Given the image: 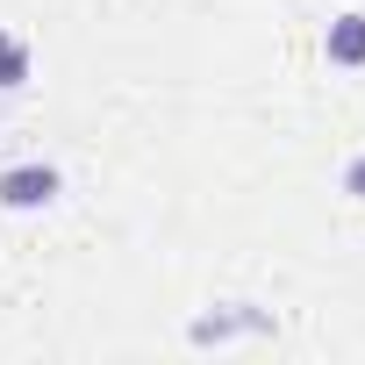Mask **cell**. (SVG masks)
Here are the masks:
<instances>
[{
	"label": "cell",
	"instance_id": "cell-1",
	"mask_svg": "<svg viewBox=\"0 0 365 365\" xmlns=\"http://www.w3.org/2000/svg\"><path fill=\"white\" fill-rule=\"evenodd\" d=\"M51 201H58L51 165H8L0 172V208H51Z\"/></svg>",
	"mask_w": 365,
	"mask_h": 365
},
{
	"label": "cell",
	"instance_id": "cell-2",
	"mask_svg": "<svg viewBox=\"0 0 365 365\" xmlns=\"http://www.w3.org/2000/svg\"><path fill=\"white\" fill-rule=\"evenodd\" d=\"M322 58L344 65V72H358V65H365V15H336L329 36H322Z\"/></svg>",
	"mask_w": 365,
	"mask_h": 365
},
{
	"label": "cell",
	"instance_id": "cell-3",
	"mask_svg": "<svg viewBox=\"0 0 365 365\" xmlns=\"http://www.w3.org/2000/svg\"><path fill=\"white\" fill-rule=\"evenodd\" d=\"M22 86H29V43L0 29V93H22Z\"/></svg>",
	"mask_w": 365,
	"mask_h": 365
},
{
	"label": "cell",
	"instance_id": "cell-4",
	"mask_svg": "<svg viewBox=\"0 0 365 365\" xmlns=\"http://www.w3.org/2000/svg\"><path fill=\"white\" fill-rule=\"evenodd\" d=\"M344 194H351V201H365V158H351V165H344Z\"/></svg>",
	"mask_w": 365,
	"mask_h": 365
}]
</instances>
